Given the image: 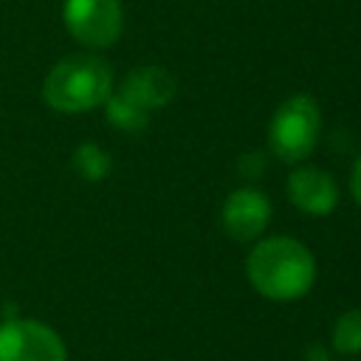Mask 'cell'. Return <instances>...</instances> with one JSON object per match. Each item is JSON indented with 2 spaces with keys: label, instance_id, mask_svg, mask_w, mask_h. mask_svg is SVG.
<instances>
[{
  "label": "cell",
  "instance_id": "cell-1",
  "mask_svg": "<svg viewBox=\"0 0 361 361\" xmlns=\"http://www.w3.org/2000/svg\"><path fill=\"white\" fill-rule=\"evenodd\" d=\"M245 274L259 296L293 302L310 290L316 279V259L293 237H268L251 248Z\"/></svg>",
  "mask_w": 361,
  "mask_h": 361
},
{
  "label": "cell",
  "instance_id": "cell-2",
  "mask_svg": "<svg viewBox=\"0 0 361 361\" xmlns=\"http://www.w3.org/2000/svg\"><path fill=\"white\" fill-rule=\"evenodd\" d=\"M113 90L110 65L93 54H73L59 59L45 82L42 99L56 113H85L107 102Z\"/></svg>",
  "mask_w": 361,
  "mask_h": 361
},
{
  "label": "cell",
  "instance_id": "cell-3",
  "mask_svg": "<svg viewBox=\"0 0 361 361\" xmlns=\"http://www.w3.org/2000/svg\"><path fill=\"white\" fill-rule=\"evenodd\" d=\"M319 130L322 116L316 102L310 96H290L276 107L268 124V147L279 161L299 164L313 152Z\"/></svg>",
  "mask_w": 361,
  "mask_h": 361
},
{
  "label": "cell",
  "instance_id": "cell-4",
  "mask_svg": "<svg viewBox=\"0 0 361 361\" xmlns=\"http://www.w3.org/2000/svg\"><path fill=\"white\" fill-rule=\"evenodd\" d=\"M0 361H68L62 336L37 319L0 324Z\"/></svg>",
  "mask_w": 361,
  "mask_h": 361
},
{
  "label": "cell",
  "instance_id": "cell-5",
  "mask_svg": "<svg viewBox=\"0 0 361 361\" xmlns=\"http://www.w3.org/2000/svg\"><path fill=\"white\" fill-rule=\"evenodd\" d=\"M62 20L71 37L87 48H110L121 34L118 0H65Z\"/></svg>",
  "mask_w": 361,
  "mask_h": 361
},
{
  "label": "cell",
  "instance_id": "cell-6",
  "mask_svg": "<svg viewBox=\"0 0 361 361\" xmlns=\"http://www.w3.org/2000/svg\"><path fill=\"white\" fill-rule=\"evenodd\" d=\"M220 220L231 240L248 243L265 231V226L271 220V203L257 189H237L226 197Z\"/></svg>",
  "mask_w": 361,
  "mask_h": 361
},
{
  "label": "cell",
  "instance_id": "cell-7",
  "mask_svg": "<svg viewBox=\"0 0 361 361\" xmlns=\"http://www.w3.org/2000/svg\"><path fill=\"white\" fill-rule=\"evenodd\" d=\"M288 197L299 212L313 214V217H324L336 209L338 189H336V180L324 169L299 166L288 178Z\"/></svg>",
  "mask_w": 361,
  "mask_h": 361
},
{
  "label": "cell",
  "instance_id": "cell-8",
  "mask_svg": "<svg viewBox=\"0 0 361 361\" xmlns=\"http://www.w3.org/2000/svg\"><path fill=\"white\" fill-rule=\"evenodd\" d=\"M118 93L149 113L152 107H164L175 96V79L158 65H141L127 73Z\"/></svg>",
  "mask_w": 361,
  "mask_h": 361
},
{
  "label": "cell",
  "instance_id": "cell-9",
  "mask_svg": "<svg viewBox=\"0 0 361 361\" xmlns=\"http://www.w3.org/2000/svg\"><path fill=\"white\" fill-rule=\"evenodd\" d=\"M104 104H107V121L116 124L124 133H138L149 121V113L144 107H138L135 102H130L127 96H121V93H110Z\"/></svg>",
  "mask_w": 361,
  "mask_h": 361
},
{
  "label": "cell",
  "instance_id": "cell-10",
  "mask_svg": "<svg viewBox=\"0 0 361 361\" xmlns=\"http://www.w3.org/2000/svg\"><path fill=\"white\" fill-rule=\"evenodd\" d=\"M330 344H333V350H338L344 355L361 353V307H353L336 319Z\"/></svg>",
  "mask_w": 361,
  "mask_h": 361
},
{
  "label": "cell",
  "instance_id": "cell-11",
  "mask_svg": "<svg viewBox=\"0 0 361 361\" xmlns=\"http://www.w3.org/2000/svg\"><path fill=\"white\" fill-rule=\"evenodd\" d=\"M73 164H76L79 175L87 180H102L110 172V155L99 144H82L73 152Z\"/></svg>",
  "mask_w": 361,
  "mask_h": 361
},
{
  "label": "cell",
  "instance_id": "cell-12",
  "mask_svg": "<svg viewBox=\"0 0 361 361\" xmlns=\"http://www.w3.org/2000/svg\"><path fill=\"white\" fill-rule=\"evenodd\" d=\"M350 192H353L355 203L361 206V158L353 164V172H350Z\"/></svg>",
  "mask_w": 361,
  "mask_h": 361
},
{
  "label": "cell",
  "instance_id": "cell-13",
  "mask_svg": "<svg viewBox=\"0 0 361 361\" xmlns=\"http://www.w3.org/2000/svg\"><path fill=\"white\" fill-rule=\"evenodd\" d=\"M305 361H330V355H327V350H324L322 344H307Z\"/></svg>",
  "mask_w": 361,
  "mask_h": 361
}]
</instances>
